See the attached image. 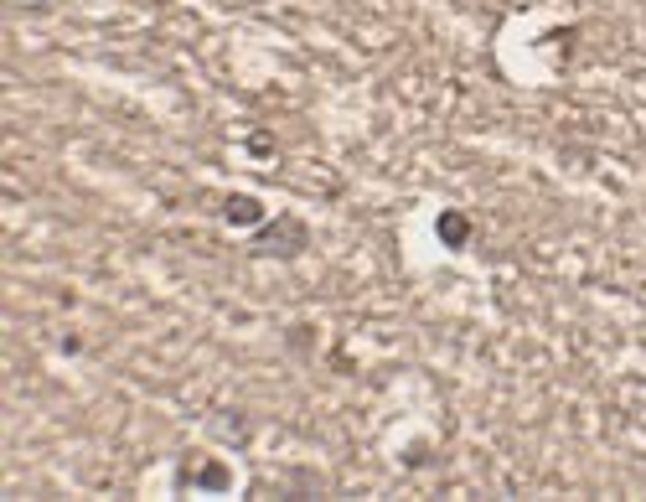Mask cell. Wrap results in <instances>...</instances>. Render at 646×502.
<instances>
[{"label":"cell","instance_id":"obj_2","mask_svg":"<svg viewBox=\"0 0 646 502\" xmlns=\"http://www.w3.org/2000/svg\"><path fill=\"white\" fill-rule=\"evenodd\" d=\"M192 487H207V492H228L233 487V471L223 461H202V466H181L176 471V492H192Z\"/></svg>","mask_w":646,"mask_h":502},{"label":"cell","instance_id":"obj_4","mask_svg":"<svg viewBox=\"0 0 646 502\" xmlns=\"http://www.w3.org/2000/svg\"><path fill=\"white\" fill-rule=\"evenodd\" d=\"M440 239L460 249V244L471 239V218H460V213H445V218H440Z\"/></svg>","mask_w":646,"mask_h":502},{"label":"cell","instance_id":"obj_1","mask_svg":"<svg viewBox=\"0 0 646 502\" xmlns=\"http://www.w3.org/2000/svg\"><path fill=\"white\" fill-rule=\"evenodd\" d=\"M305 244H311V228H305L295 213L264 218V223L254 228V254H280V259H290V254H300Z\"/></svg>","mask_w":646,"mask_h":502},{"label":"cell","instance_id":"obj_3","mask_svg":"<svg viewBox=\"0 0 646 502\" xmlns=\"http://www.w3.org/2000/svg\"><path fill=\"white\" fill-rule=\"evenodd\" d=\"M223 223H233V228H259V223H264V202L249 197V192L223 197Z\"/></svg>","mask_w":646,"mask_h":502},{"label":"cell","instance_id":"obj_5","mask_svg":"<svg viewBox=\"0 0 646 502\" xmlns=\"http://www.w3.org/2000/svg\"><path fill=\"white\" fill-rule=\"evenodd\" d=\"M249 151H254V156H269V151H274V140L259 130V135H249Z\"/></svg>","mask_w":646,"mask_h":502}]
</instances>
